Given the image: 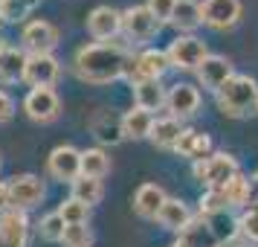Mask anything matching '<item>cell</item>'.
<instances>
[{"label": "cell", "mask_w": 258, "mask_h": 247, "mask_svg": "<svg viewBox=\"0 0 258 247\" xmlns=\"http://www.w3.org/2000/svg\"><path fill=\"white\" fill-rule=\"evenodd\" d=\"M200 9H203V24L212 29H232L244 12L241 0H203Z\"/></svg>", "instance_id": "4fadbf2b"}, {"label": "cell", "mask_w": 258, "mask_h": 247, "mask_svg": "<svg viewBox=\"0 0 258 247\" xmlns=\"http://www.w3.org/2000/svg\"><path fill=\"white\" fill-rule=\"evenodd\" d=\"M47 172L61 183H73L76 177H82V152L76 145H55L47 157Z\"/></svg>", "instance_id": "9c48e42d"}, {"label": "cell", "mask_w": 258, "mask_h": 247, "mask_svg": "<svg viewBox=\"0 0 258 247\" xmlns=\"http://www.w3.org/2000/svg\"><path fill=\"white\" fill-rule=\"evenodd\" d=\"M102 195H105V186H102V180H96V177H76L70 183V198L82 201V204H87V207H93V204H99L102 201Z\"/></svg>", "instance_id": "83f0119b"}, {"label": "cell", "mask_w": 258, "mask_h": 247, "mask_svg": "<svg viewBox=\"0 0 258 247\" xmlns=\"http://www.w3.org/2000/svg\"><path fill=\"white\" fill-rule=\"evenodd\" d=\"M24 114L32 119V122H41V125L58 119L61 99H58V93H55V87H32L24 99Z\"/></svg>", "instance_id": "ba28073f"}, {"label": "cell", "mask_w": 258, "mask_h": 247, "mask_svg": "<svg viewBox=\"0 0 258 247\" xmlns=\"http://www.w3.org/2000/svg\"><path fill=\"white\" fill-rule=\"evenodd\" d=\"M168 67H171V64H168L165 50L145 47V50H140L137 56H131L128 67H125V79H128L131 87H134L137 82H145V79H163Z\"/></svg>", "instance_id": "5b68a950"}, {"label": "cell", "mask_w": 258, "mask_h": 247, "mask_svg": "<svg viewBox=\"0 0 258 247\" xmlns=\"http://www.w3.org/2000/svg\"><path fill=\"white\" fill-rule=\"evenodd\" d=\"M64 218H61L58 212H47L41 221H38V235L44 238V241H61V235H64Z\"/></svg>", "instance_id": "836d02e7"}, {"label": "cell", "mask_w": 258, "mask_h": 247, "mask_svg": "<svg viewBox=\"0 0 258 247\" xmlns=\"http://www.w3.org/2000/svg\"><path fill=\"white\" fill-rule=\"evenodd\" d=\"M226 247H241V244H226Z\"/></svg>", "instance_id": "b9f144b4"}, {"label": "cell", "mask_w": 258, "mask_h": 247, "mask_svg": "<svg viewBox=\"0 0 258 247\" xmlns=\"http://www.w3.org/2000/svg\"><path fill=\"white\" fill-rule=\"evenodd\" d=\"M174 152L180 157H186L191 163H198V160H206L212 154V137L206 131H198V128H186L180 134V142L174 145Z\"/></svg>", "instance_id": "ac0fdd59"}, {"label": "cell", "mask_w": 258, "mask_h": 247, "mask_svg": "<svg viewBox=\"0 0 258 247\" xmlns=\"http://www.w3.org/2000/svg\"><path fill=\"white\" fill-rule=\"evenodd\" d=\"M191 218H195V215H191V210H188L186 201L168 198L163 204L160 215H157V224L165 227V230H171V233H183V230H186V224L191 221Z\"/></svg>", "instance_id": "603a6c76"}, {"label": "cell", "mask_w": 258, "mask_h": 247, "mask_svg": "<svg viewBox=\"0 0 258 247\" xmlns=\"http://www.w3.org/2000/svg\"><path fill=\"white\" fill-rule=\"evenodd\" d=\"M177 238L186 247H221L218 238H215V233H212L209 221H206V215H195V218L186 224V230L177 233Z\"/></svg>", "instance_id": "cb8c5ba5"}, {"label": "cell", "mask_w": 258, "mask_h": 247, "mask_svg": "<svg viewBox=\"0 0 258 247\" xmlns=\"http://www.w3.org/2000/svg\"><path fill=\"white\" fill-rule=\"evenodd\" d=\"M183 119L171 117V114H165V117H157L154 119V128H151V137L148 140L157 145V149H168V152H174V145L180 142V134H183Z\"/></svg>", "instance_id": "44dd1931"}, {"label": "cell", "mask_w": 258, "mask_h": 247, "mask_svg": "<svg viewBox=\"0 0 258 247\" xmlns=\"http://www.w3.org/2000/svg\"><path fill=\"white\" fill-rule=\"evenodd\" d=\"M165 56H168V64L177 70H198L203 59L209 56V50H206V41L198 35H177L168 44Z\"/></svg>", "instance_id": "8992f818"}, {"label": "cell", "mask_w": 258, "mask_h": 247, "mask_svg": "<svg viewBox=\"0 0 258 247\" xmlns=\"http://www.w3.org/2000/svg\"><path fill=\"white\" fill-rule=\"evenodd\" d=\"M232 204L226 198L223 189H206L200 195V215H215V212H229Z\"/></svg>", "instance_id": "4dcf8cb0"}, {"label": "cell", "mask_w": 258, "mask_h": 247, "mask_svg": "<svg viewBox=\"0 0 258 247\" xmlns=\"http://www.w3.org/2000/svg\"><path fill=\"white\" fill-rule=\"evenodd\" d=\"M24 70H26V53L21 47L6 44L0 50V84L24 82Z\"/></svg>", "instance_id": "7402d4cb"}, {"label": "cell", "mask_w": 258, "mask_h": 247, "mask_svg": "<svg viewBox=\"0 0 258 247\" xmlns=\"http://www.w3.org/2000/svg\"><path fill=\"white\" fill-rule=\"evenodd\" d=\"M87 32L93 41H116V35H122V12L113 6H96L87 15Z\"/></svg>", "instance_id": "8fae6325"}, {"label": "cell", "mask_w": 258, "mask_h": 247, "mask_svg": "<svg viewBox=\"0 0 258 247\" xmlns=\"http://www.w3.org/2000/svg\"><path fill=\"white\" fill-rule=\"evenodd\" d=\"M203 24V9L198 0H177L174 15H171V26L180 32H191Z\"/></svg>", "instance_id": "484cf974"}, {"label": "cell", "mask_w": 258, "mask_h": 247, "mask_svg": "<svg viewBox=\"0 0 258 247\" xmlns=\"http://www.w3.org/2000/svg\"><path fill=\"white\" fill-rule=\"evenodd\" d=\"M58 29L55 24H49V21H29L24 26V32H21V50H24L26 56H47L52 50L58 47Z\"/></svg>", "instance_id": "52a82bcc"}, {"label": "cell", "mask_w": 258, "mask_h": 247, "mask_svg": "<svg viewBox=\"0 0 258 247\" xmlns=\"http://www.w3.org/2000/svg\"><path fill=\"white\" fill-rule=\"evenodd\" d=\"M90 134H93L102 145H119V142L125 140V134H122V117H116L113 111L102 108V111L90 119Z\"/></svg>", "instance_id": "e0dca14e"}, {"label": "cell", "mask_w": 258, "mask_h": 247, "mask_svg": "<svg viewBox=\"0 0 258 247\" xmlns=\"http://www.w3.org/2000/svg\"><path fill=\"white\" fill-rule=\"evenodd\" d=\"M238 227H241V235H244L246 241L258 244V210H244L241 212Z\"/></svg>", "instance_id": "e575fe53"}, {"label": "cell", "mask_w": 258, "mask_h": 247, "mask_svg": "<svg viewBox=\"0 0 258 247\" xmlns=\"http://www.w3.org/2000/svg\"><path fill=\"white\" fill-rule=\"evenodd\" d=\"M154 128V114L142 111V108H131L122 114V134L125 140H148Z\"/></svg>", "instance_id": "d4e9b609"}, {"label": "cell", "mask_w": 258, "mask_h": 247, "mask_svg": "<svg viewBox=\"0 0 258 247\" xmlns=\"http://www.w3.org/2000/svg\"><path fill=\"white\" fill-rule=\"evenodd\" d=\"M241 207H244V210H258V175L246 177V186H244V198H241Z\"/></svg>", "instance_id": "8d00e7d4"}, {"label": "cell", "mask_w": 258, "mask_h": 247, "mask_svg": "<svg viewBox=\"0 0 258 247\" xmlns=\"http://www.w3.org/2000/svg\"><path fill=\"white\" fill-rule=\"evenodd\" d=\"M191 175H195V180L203 183L206 189H221V186H226L232 177L241 175V169H238V160H235L232 154L212 152L206 160H198V163L191 166Z\"/></svg>", "instance_id": "3957f363"}, {"label": "cell", "mask_w": 258, "mask_h": 247, "mask_svg": "<svg viewBox=\"0 0 258 247\" xmlns=\"http://www.w3.org/2000/svg\"><path fill=\"white\" fill-rule=\"evenodd\" d=\"M3 47H6V41H3V38H0V50H3Z\"/></svg>", "instance_id": "60d3db41"}, {"label": "cell", "mask_w": 258, "mask_h": 247, "mask_svg": "<svg viewBox=\"0 0 258 247\" xmlns=\"http://www.w3.org/2000/svg\"><path fill=\"white\" fill-rule=\"evenodd\" d=\"M165 201H168V195H165V189L160 183H142L137 189V195H134V212L140 218H154L157 221Z\"/></svg>", "instance_id": "d6986e66"}, {"label": "cell", "mask_w": 258, "mask_h": 247, "mask_svg": "<svg viewBox=\"0 0 258 247\" xmlns=\"http://www.w3.org/2000/svg\"><path fill=\"white\" fill-rule=\"evenodd\" d=\"M61 76V61L47 53V56H26V70L24 82L29 87H55Z\"/></svg>", "instance_id": "7c38bea8"}, {"label": "cell", "mask_w": 258, "mask_h": 247, "mask_svg": "<svg viewBox=\"0 0 258 247\" xmlns=\"http://www.w3.org/2000/svg\"><path fill=\"white\" fill-rule=\"evenodd\" d=\"M206 221H209L212 233H215V238H218V244H221V247L232 244V238L241 233L238 218L229 215V212H215V215H206Z\"/></svg>", "instance_id": "4316f807"}, {"label": "cell", "mask_w": 258, "mask_h": 247, "mask_svg": "<svg viewBox=\"0 0 258 247\" xmlns=\"http://www.w3.org/2000/svg\"><path fill=\"white\" fill-rule=\"evenodd\" d=\"M15 117V99L6 90H0V122H9Z\"/></svg>", "instance_id": "74e56055"}, {"label": "cell", "mask_w": 258, "mask_h": 247, "mask_svg": "<svg viewBox=\"0 0 258 247\" xmlns=\"http://www.w3.org/2000/svg\"><path fill=\"white\" fill-rule=\"evenodd\" d=\"M165 99H168V90L163 87V79H145V82L134 84V102L148 114L165 108Z\"/></svg>", "instance_id": "ffe728a7"}, {"label": "cell", "mask_w": 258, "mask_h": 247, "mask_svg": "<svg viewBox=\"0 0 258 247\" xmlns=\"http://www.w3.org/2000/svg\"><path fill=\"white\" fill-rule=\"evenodd\" d=\"M9 183V198H12V210H32V207H38L41 201H44V180L35 175H15L6 180Z\"/></svg>", "instance_id": "30bf717a"}, {"label": "cell", "mask_w": 258, "mask_h": 247, "mask_svg": "<svg viewBox=\"0 0 258 247\" xmlns=\"http://www.w3.org/2000/svg\"><path fill=\"white\" fill-rule=\"evenodd\" d=\"M12 210V198H9V183L6 180H0V215L3 212Z\"/></svg>", "instance_id": "f35d334b"}, {"label": "cell", "mask_w": 258, "mask_h": 247, "mask_svg": "<svg viewBox=\"0 0 258 247\" xmlns=\"http://www.w3.org/2000/svg\"><path fill=\"white\" fill-rule=\"evenodd\" d=\"M107 172H110V157H107L105 149H84L82 152V175L102 180Z\"/></svg>", "instance_id": "f546056e"}, {"label": "cell", "mask_w": 258, "mask_h": 247, "mask_svg": "<svg viewBox=\"0 0 258 247\" xmlns=\"http://www.w3.org/2000/svg\"><path fill=\"white\" fill-rule=\"evenodd\" d=\"M55 212L64 218V224H87V218H90V207L76 198H67Z\"/></svg>", "instance_id": "d6a6232c"}, {"label": "cell", "mask_w": 258, "mask_h": 247, "mask_svg": "<svg viewBox=\"0 0 258 247\" xmlns=\"http://www.w3.org/2000/svg\"><path fill=\"white\" fill-rule=\"evenodd\" d=\"M160 21L148 12V6H128L122 12V35L131 47H145L157 32H160Z\"/></svg>", "instance_id": "277c9868"}, {"label": "cell", "mask_w": 258, "mask_h": 247, "mask_svg": "<svg viewBox=\"0 0 258 247\" xmlns=\"http://www.w3.org/2000/svg\"><path fill=\"white\" fill-rule=\"evenodd\" d=\"M165 108L168 114L177 119H186V117H195L200 108V90L195 84L188 82H177L168 87V99H165Z\"/></svg>", "instance_id": "9a60e30c"}, {"label": "cell", "mask_w": 258, "mask_h": 247, "mask_svg": "<svg viewBox=\"0 0 258 247\" xmlns=\"http://www.w3.org/2000/svg\"><path fill=\"white\" fill-rule=\"evenodd\" d=\"M26 235H29L26 212L9 210L0 215V247H26Z\"/></svg>", "instance_id": "2e32d148"}, {"label": "cell", "mask_w": 258, "mask_h": 247, "mask_svg": "<svg viewBox=\"0 0 258 247\" xmlns=\"http://www.w3.org/2000/svg\"><path fill=\"white\" fill-rule=\"evenodd\" d=\"M131 47L119 41H93L76 50L73 73L87 84H110L125 79V67L131 61Z\"/></svg>", "instance_id": "6da1fadb"}, {"label": "cell", "mask_w": 258, "mask_h": 247, "mask_svg": "<svg viewBox=\"0 0 258 247\" xmlns=\"http://www.w3.org/2000/svg\"><path fill=\"white\" fill-rule=\"evenodd\" d=\"M145 6H148V12H151L160 24H171L177 0H145Z\"/></svg>", "instance_id": "d590c367"}, {"label": "cell", "mask_w": 258, "mask_h": 247, "mask_svg": "<svg viewBox=\"0 0 258 247\" xmlns=\"http://www.w3.org/2000/svg\"><path fill=\"white\" fill-rule=\"evenodd\" d=\"M195 73H198V82L203 84L206 90H212V93H218L223 84L235 76L232 61L226 59V56H215V53H209V56L203 59V64H200Z\"/></svg>", "instance_id": "5bb4252c"}, {"label": "cell", "mask_w": 258, "mask_h": 247, "mask_svg": "<svg viewBox=\"0 0 258 247\" xmlns=\"http://www.w3.org/2000/svg\"><path fill=\"white\" fill-rule=\"evenodd\" d=\"M41 0H0V24H24Z\"/></svg>", "instance_id": "f1b7e54d"}, {"label": "cell", "mask_w": 258, "mask_h": 247, "mask_svg": "<svg viewBox=\"0 0 258 247\" xmlns=\"http://www.w3.org/2000/svg\"><path fill=\"white\" fill-rule=\"evenodd\" d=\"M64 247H90L93 244V230L87 224H67L64 235H61Z\"/></svg>", "instance_id": "1f68e13d"}, {"label": "cell", "mask_w": 258, "mask_h": 247, "mask_svg": "<svg viewBox=\"0 0 258 247\" xmlns=\"http://www.w3.org/2000/svg\"><path fill=\"white\" fill-rule=\"evenodd\" d=\"M215 99H218V108H221L223 117L244 119L258 111V82L246 73H235L215 93Z\"/></svg>", "instance_id": "7a4b0ae2"}, {"label": "cell", "mask_w": 258, "mask_h": 247, "mask_svg": "<svg viewBox=\"0 0 258 247\" xmlns=\"http://www.w3.org/2000/svg\"><path fill=\"white\" fill-rule=\"evenodd\" d=\"M171 247H186V244H183V241H180V238H177V241H174V244H171Z\"/></svg>", "instance_id": "ab89813d"}]
</instances>
